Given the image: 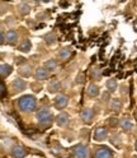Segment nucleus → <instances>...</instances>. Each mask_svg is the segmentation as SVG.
I'll use <instances>...</instances> for the list:
<instances>
[{
	"mask_svg": "<svg viewBox=\"0 0 137 158\" xmlns=\"http://www.w3.org/2000/svg\"><path fill=\"white\" fill-rule=\"evenodd\" d=\"M36 106H37V101L31 94L23 96L18 100V107L22 112H32L36 110Z\"/></svg>",
	"mask_w": 137,
	"mask_h": 158,
	"instance_id": "1",
	"label": "nucleus"
},
{
	"mask_svg": "<svg viewBox=\"0 0 137 158\" xmlns=\"http://www.w3.org/2000/svg\"><path fill=\"white\" fill-rule=\"evenodd\" d=\"M37 121L43 127H50L52 125V121H53L52 112L48 110V108H42V110H40L37 112Z\"/></svg>",
	"mask_w": 137,
	"mask_h": 158,
	"instance_id": "2",
	"label": "nucleus"
},
{
	"mask_svg": "<svg viewBox=\"0 0 137 158\" xmlns=\"http://www.w3.org/2000/svg\"><path fill=\"white\" fill-rule=\"evenodd\" d=\"M74 158H89V149L84 144H77L72 148Z\"/></svg>",
	"mask_w": 137,
	"mask_h": 158,
	"instance_id": "3",
	"label": "nucleus"
},
{
	"mask_svg": "<svg viewBox=\"0 0 137 158\" xmlns=\"http://www.w3.org/2000/svg\"><path fill=\"white\" fill-rule=\"evenodd\" d=\"M94 158H113V152L108 147H98L94 153Z\"/></svg>",
	"mask_w": 137,
	"mask_h": 158,
	"instance_id": "4",
	"label": "nucleus"
},
{
	"mask_svg": "<svg viewBox=\"0 0 137 158\" xmlns=\"http://www.w3.org/2000/svg\"><path fill=\"white\" fill-rule=\"evenodd\" d=\"M68 103V98L64 94H60V96H57L55 98V101H53V105L56 108H58V110H62V108H65Z\"/></svg>",
	"mask_w": 137,
	"mask_h": 158,
	"instance_id": "5",
	"label": "nucleus"
},
{
	"mask_svg": "<svg viewBox=\"0 0 137 158\" xmlns=\"http://www.w3.org/2000/svg\"><path fill=\"white\" fill-rule=\"evenodd\" d=\"M12 88H13V91L15 93H19V92H23L25 88H27V83L24 81H22V79H14L13 83H12Z\"/></svg>",
	"mask_w": 137,
	"mask_h": 158,
	"instance_id": "6",
	"label": "nucleus"
},
{
	"mask_svg": "<svg viewBox=\"0 0 137 158\" xmlns=\"http://www.w3.org/2000/svg\"><path fill=\"white\" fill-rule=\"evenodd\" d=\"M12 156L13 158H24L27 156V149L21 145H15L12 148Z\"/></svg>",
	"mask_w": 137,
	"mask_h": 158,
	"instance_id": "7",
	"label": "nucleus"
},
{
	"mask_svg": "<svg viewBox=\"0 0 137 158\" xmlns=\"http://www.w3.org/2000/svg\"><path fill=\"white\" fill-rule=\"evenodd\" d=\"M81 120L85 123V124H90L93 123V118H94V112L89 108H85L84 111H81Z\"/></svg>",
	"mask_w": 137,
	"mask_h": 158,
	"instance_id": "8",
	"label": "nucleus"
},
{
	"mask_svg": "<svg viewBox=\"0 0 137 158\" xmlns=\"http://www.w3.org/2000/svg\"><path fill=\"white\" fill-rule=\"evenodd\" d=\"M107 135H108V131H107L105 127H98L94 133V140L96 142H100V140H104Z\"/></svg>",
	"mask_w": 137,
	"mask_h": 158,
	"instance_id": "9",
	"label": "nucleus"
},
{
	"mask_svg": "<svg viewBox=\"0 0 137 158\" xmlns=\"http://www.w3.org/2000/svg\"><path fill=\"white\" fill-rule=\"evenodd\" d=\"M5 40L9 45H15L17 41H18V33L14 31V29H10V31H8L6 35H5Z\"/></svg>",
	"mask_w": 137,
	"mask_h": 158,
	"instance_id": "10",
	"label": "nucleus"
},
{
	"mask_svg": "<svg viewBox=\"0 0 137 158\" xmlns=\"http://www.w3.org/2000/svg\"><path fill=\"white\" fill-rule=\"evenodd\" d=\"M47 89L50 93H56V92H58L61 89V83L58 81H56V79H53V81H51L50 83H48Z\"/></svg>",
	"mask_w": 137,
	"mask_h": 158,
	"instance_id": "11",
	"label": "nucleus"
},
{
	"mask_svg": "<svg viewBox=\"0 0 137 158\" xmlns=\"http://www.w3.org/2000/svg\"><path fill=\"white\" fill-rule=\"evenodd\" d=\"M13 68L8 64H0V77L2 78H6L12 74Z\"/></svg>",
	"mask_w": 137,
	"mask_h": 158,
	"instance_id": "12",
	"label": "nucleus"
},
{
	"mask_svg": "<svg viewBox=\"0 0 137 158\" xmlns=\"http://www.w3.org/2000/svg\"><path fill=\"white\" fill-rule=\"evenodd\" d=\"M34 77H36L37 81H46V79L48 78V72L46 70L45 68H38L36 70Z\"/></svg>",
	"mask_w": 137,
	"mask_h": 158,
	"instance_id": "13",
	"label": "nucleus"
},
{
	"mask_svg": "<svg viewBox=\"0 0 137 158\" xmlns=\"http://www.w3.org/2000/svg\"><path fill=\"white\" fill-rule=\"evenodd\" d=\"M56 124L58 125V126H61V127H64V126H66L67 124H68V116L66 115V114H60V115H57V117H56Z\"/></svg>",
	"mask_w": 137,
	"mask_h": 158,
	"instance_id": "14",
	"label": "nucleus"
},
{
	"mask_svg": "<svg viewBox=\"0 0 137 158\" xmlns=\"http://www.w3.org/2000/svg\"><path fill=\"white\" fill-rule=\"evenodd\" d=\"M86 93H88V96H89V97H96V96H99V93H100L99 87L95 85V84H89V85H88Z\"/></svg>",
	"mask_w": 137,
	"mask_h": 158,
	"instance_id": "15",
	"label": "nucleus"
},
{
	"mask_svg": "<svg viewBox=\"0 0 137 158\" xmlns=\"http://www.w3.org/2000/svg\"><path fill=\"white\" fill-rule=\"evenodd\" d=\"M119 125H121L122 129H123L124 131H127V133L131 131V130H132V127H133L132 121L130 120V118H127V117H126V118H122L121 123H119Z\"/></svg>",
	"mask_w": 137,
	"mask_h": 158,
	"instance_id": "16",
	"label": "nucleus"
},
{
	"mask_svg": "<svg viewBox=\"0 0 137 158\" xmlns=\"http://www.w3.org/2000/svg\"><path fill=\"white\" fill-rule=\"evenodd\" d=\"M19 74H21L22 77H24V78L31 77L32 75V68L29 65H23L21 69H19Z\"/></svg>",
	"mask_w": 137,
	"mask_h": 158,
	"instance_id": "17",
	"label": "nucleus"
},
{
	"mask_svg": "<svg viewBox=\"0 0 137 158\" xmlns=\"http://www.w3.org/2000/svg\"><path fill=\"white\" fill-rule=\"evenodd\" d=\"M70 55H71V50L68 47H64V48H61V51L58 52V57L61 59V60H67L68 57H70Z\"/></svg>",
	"mask_w": 137,
	"mask_h": 158,
	"instance_id": "18",
	"label": "nucleus"
},
{
	"mask_svg": "<svg viewBox=\"0 0 137 158\" xmlns=\"http://www.w3.org/2000/svg\"><path fill=\"white\" fill-rule=\"evenodd\" d=\"M32 48V44L29 40H24V41L21 44V46H19V50H21L22 52H29Z\"/></svg>",
	"mask_w": 137,
	"mask_h": 158,
	"instance_id": "19",
	"label": "nucleus"
},
{
	"mask_svg": "<svg viewBox=\"0 0 137 158\" xmlns=\"http://www.w3.org/2000/svg\"><path fill=\"white\" fill-rule=\"evenodd\" d=\"M18 9H19V13L22 15H27V14H29V12H31V6H29L27 3H21L18 5Z\"/></svg>",
	"mask_w": 137,
	"mask_h": 158,
	"instance_id": "20",
	"label": "nucleus"
},
{
	"mask_svg": "<svg viewBox=\"0 0 137 158\" xmlns=\"http://www.w3.org/2000/svg\"><path fill=\"white\" fill-rule=\"evenodd\" d=\"M43 68L46 69L47 72H53L55 69L57 68V63H56V60H47V61L45 63Z\"/></svg>",
	"mask_w": 137,
	"mask_h": 158,
	"instance_id": "21",
	"label": "nucleus"
},
{
	"mask_svg": "<svg viewBox=\"0 0 137 158\" xmlns=\"http://www.w3.org/2000/svg\"><path fill=\"white\" fill-rule=\"evenodd\" d=\"M90 77H92L93 81H100L102 77H103V73H102L100 69H93L92 73H90Z\"/></svg>",
	"mask_w": 137,
	"mask_h": 158,
	"instance_id": "22",
	"label": "nucleus"
},
{
	"mask_svg": "<svg viewBox=\"0 0 137 158\" xmlns=\"http://www.w3.org/2000/svg\"><path fill=\"white\" fill-rule=\"evenodd\" d=\"M107 89H108L111 93L117 91V82L114 79H108V81H107Z\"/></svg>",
	"mask_w": 137,
	"mask_h": 158,
	"instance_id": "23",
	"label": "nucleus"
},
{
	"mask_svg": "<svg viewBox=\"0 0 137 158\" xmlns=\"http://www.w3.org/2000/svg\"><path fill=\"white\" fill-rule=\"evenodd\" d=\"M111 108H112V111L118 112L121 108H122V102L119 100H113L112 103H111Z\"/></svg>",
	"mask_w": 137,
	"mask_h": 158,
	"instance_id": "24",
	"label": "nucleus"
},
{
	"mask_svg": "<svg viewBox=\"0 0 137 158\" xmlns=\"http://www.w3.org/2000/svg\"><path fill=\"white\" fill-rule=\"evenodd\" d=\"M56 40H57V37L55 36V33H47V35L45 36V41H46V44H48V45H53V44L56 42Z\"/></svg>",
	"mask_w": 137,
	"mask_h": 158,
	"instance_id": "25",
	"label": "nucleus"
},
{
	"mask_svg": "<svg viewBox=\"0 0 137 158\" xmlns=\"http://www.w3.org/2000/svg\"><path fill=\"white\" fill-rule=\"evenodd\" d=\"M85 82V74L84 73H79L76 77V83L77 84H83Z\"/></svg>",
	"mask_w": 137,
	"mask_h": 158,
	"instance_id": "26",
	"label": "nucleus"
},
{
	"mask_svg": "<svg viewBox=\"0 0 137 158\" xmlns=\"http://www.w3.org/2000/svg\"><path fill=\"white\" fill-rule=\"evenodd\" d=\"M107 121H108V125H109V126H112V127H114V126L118 125V120H117V118H114V117L108 118Z\"/></svg>",
	"mask_w": 137,
	"mask_h": 158,
	"instance_id": "27",
	"label": "nucleus"
},
{
	"mask_svg": "<svg viewBox=\"0 0 137 158\" xmlns=\"http://www.w3.org/2000/svg\"><path fill=\"white\" fill-rule=\"evenodd\" d=\"M24 60H25L24 57H17V64H22L24 63Z\"/></svg>",
	"mask_w": 137,
	"mask_h": 158,
	"instance_id": "28",
	"label": "nucleus"
},
{
	"mask_svg": "<svg viewBox=\"0 0 137 158\" xmlns=\"http://www.w3.org/2000/svg\"><path fill=\"white\" fill-rule=\"evenodd\" d=\"M3 41H4V37H3V33H2V32H0V45H2V44H3Z\"/></svg>",
	"mask_w": 137,
	"mask_h": 158,
	"instance_id": "29",
	"label": "nucleus"
},
{
	"mask_svg": "<svg viewBox=\"0 0 137 158\" xmlns=\"http://www.w3.org/2000/svg\"><path fill=\"white\" fill-rule=\"evenodd\" d=\"M111 74V70H109V69H107V70L103 73V75H109Z\"/></svg>",
	"mask_w": 137,
	"mask_h": 158,
	"instance_id": "30",
	"label": "nucleus"
},
{
	"mask_svg": "<svg viewBox=\"0 0 137 158\" xmlns=\"http://www.w3.org/2000/svg\"><path fill=\"white\" fill-rule=\"evenodd\" d=\"M3 13H4V8L2 4H0V14H3Z\"/></svg>",
	"mask_w": 137,
	"mask_h": 158,
	"instance_id": "31",
	"label": "nucleus"
},
{
	"mask_svg": "<svg viewBox=\"0 0 137 158\" xmlns=\"http://www.w3.org/2000/svg\"><path fill=\"white\" fill-rule=\"evenodd\" d=\"M60 5H61V6H65V8H66V6H68V3H60Z\"/></svg>",
	"mask_w": 137,
	"mask_h": 158,
	"instance_id": "32",
	"label": "nucleus"
},
{
	"mask_svg": "<svg viewBox=\"0 0 137 158\" xmlns=\"http://www.w3.org/2000/svg\"><path fill=\"white\" fill-rule=\"evenodd\" d=\"M135 117H136V120H137V111L135 112Z\"/></svg>",
	"mask_w": 137,
	"mask_h": 158,
	"instance_id": "33",
	"label": "nucleus"
},
{
	"mask_svg": "<svg viewBox=\"0 0 137 158\" xmlns=\"http://www.w3.org/2000/svg\"><path fill=\"white\" fill-rule=\"evenodd\" d=\"M136 151H137V142H136Z\"/></svg>",
	"mask_w": 137,
	"mask_h": 158,
	"instance_id": "34",
	"label": "nucleus"
}]
</instances>
